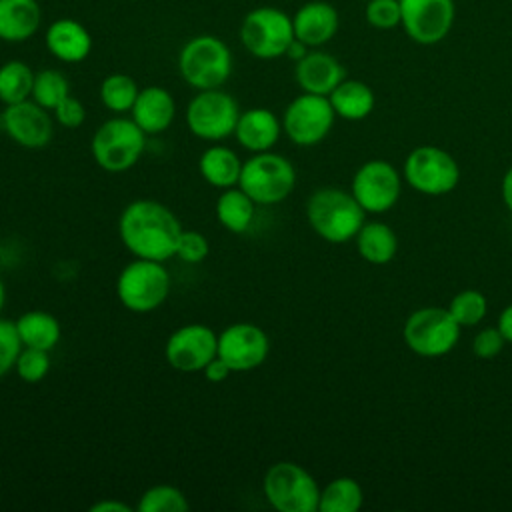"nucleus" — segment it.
<instances>
[{
    "instance_id": "obj_25",
    "label": "nucleus",
    "mask_w": 512,
    "mask_h": 512,
    "mask_svg": "<svg viewBox=\"0 0 512 512\" xmlns=\"http://www.w3.org/2000/svg\"><path fill=\"white\" fill-rule=\"evenodd\" d=\"M328 100L336 116L344 120H362L374 108V92L362 80L344 78L330 94Z\"/></svg>"
},
{
    "instance_id": "obj_6",
    "label": "nucleus",
    "mask_w": 512,
    "mask_h": 512,
    "mask_svg": "<svg viewBox=\"0 0 512 512\" xmlns=\"http://www.w3.org/2000/svg\"><path fill=\"white\" fill-rule=\"evenodd\" d=\"M146 146V132L132 118H110L92 136V156L106 172L132 168Z\"/></svg>"
},
{
    "instance_id": "obj_4",
    "label": "nucleus",
    "mask_w": 512,
    "mask_h": 512,
    "mask_svg": "<svg viewBox=\"0 0 512 512\" xmlns=\"http://www.w3.org/2000/svg\"><path fill=\"white\" fill-rule=\"evenodd\" d=\"M296 186V170L292 162L270 150L256 152L242 164L238 188H242L256 204H278L286 200Z\"/></svg>"
},
{
    "instance_id": "obj_15",
    "label": "nucleus",
    "mask_w": 512,
    "mask_h": 512,
    "mask_svg": "<svg viewBox=\"0 0 512 512\" xmlns=\"http://www.w3.org/2000/svg\"><path fill=\"white\" fill-rule=\"evenodd\" d=\"M218 354V336L210 326L186 324L174 330L164 348L168 364L178 372H200Z\"/></svg>"
},
{
    "instance_id": "obj_5",
    "label": "nucleus",
    "mask_w": 512,
    "mask_h": 512,
    "mask_svg": "<svg viewBox=\"0 0 512 512\" xmlns=\"http://www.w3.org/2000/svg\"><path fill=\"white\" fill-rule=\"evenodd\" d=\"M116 294L124 308L146 314L164 304L170 294V274L164 262L134 258L116 280Z\"/></svg>"
},
{
    "instance_id": "obj_9",
    "label": "nucleus",
    "mask_w": 512,
    "mask_h": 512,
    "mask_svg": "<svg viewBox=\"0 0 512 512\" xmlns=\"http://www.w3.org/2000/svg\"><path fill=\"white\" fill-rule=\"evenodd\" d=\"M460 324L448 308H420L404 324V340L412 352L426 358L448 354L460 336Z\"/></svg>"
},
{
    "instance_id": "obj_18",
    "label": "nucleus",
    "mask_w": 512,
    "mask_h": 512,
    "mask_svg": "<svg viewBox=\"0 0 512 512\" xmlns=\"http://www.w3.org/2000/svg\"><path fill=\"white\" fill-rule=\"evenodd\" d=\"M294 78L302 92L328 96L346 78V70L332 54L312 50L296 62Z\"/></svg>"
},
{
    "instance_id": "obj_43",
    "label": "nucleus",
    "mask_w": 512,
    "mask_h": 512,
    "mask_svg": "<svg viewBox=\"0 0 512 512\" xmlns=\"http://www.w3.org/2000/svg\"><path fill=\"white\" fill-rule=\"evenodd\" d=\"M498 330L502 332L506 342H512V304H508L498 318Z\"/></svg>"
},
{
    "instance_id": "obj_41",
    "label": "nucleus",
    "mask_w": 512,
    "mask_h": 512,
    "mask_svg": "<svg viewBox=\"0 0 512 512\" xmlns=\"http://www.w3.org/2000/svg\"><path fill=\"white\" fill-rule=\"evenodd\" d=\"M204 376H206V380H210V382H214V384H218V382H224L230 374H232V370H230V366L216 354L206 366H204Z\"/></svg>"
},
{
    "instance_id": "obj_29",
    "label": "nucleus",
    "mask_w": 512,
    "mask_h": 512,
    "mask_svg": "<svg viewBox=\"0 0 512 512\" xmlns=\"http://www.w3.org/2000/svg\"><path fill=\"white\" fill-rule=\"evenodd\" d=\"M362 488L354 478H334L320 490V512H356L362 506Z\"/></svg>"
},
{
    "instance_id": "obj_3",
    "label": "nucleus",
    "mask_w": 512,
    "mask_h": 512,
    "mask_svg": "<svg viewBox=\"0 0 512 512\" xmlns=\"http://www.w3.org/2000/svg\"><path fill=\"white\" fill-rule=\"evenodd\" d=\"M178 70L184 82L196 90L220 88L232 74V52L218 36L200 34L182 46Z\"/></svg>"
},
{
    "instance_id": "obj_30",
    "label": "nucleus",
    "mask_w": 512,
    "mask_h": 512,
    "mask_svg": "<svg viewBox=\"0 0 512 512\" xmlns=\"http://www.w3.org/2000/svg\"><path fill=\"white\" fill-rule=\"evenodd\" d=\"M34 72L22 60H8L0 66V102L18 104L32 96Z\"/></svg>"
},
{
    "instance_id": "obj_42",
    "label": "nucleus",
    "mask_w": 512,
    "mask_h": 512,
    "mask_svg": "<svg viewBox=\"0 0 512 512\" xmlns=\"http://www.w3.org/2000/svg\"><path fill=\"white\" fill-rule=\"evenodd\" d=\"M90 512H132V508L120 500H100L90 506Z\"/></svg>"
},
{
    "instance_id": "obj_39",
    "label": "nucleus",
    "mask_w": 512,
    "mask_h": 512,
    "mask_svg": "<svg viewBox=\"0 0 512 512\" xmlns=\"http://www.w3.org/2000/svg\"><path fill=\"white\" fill-rule=\"evenodd\" d=\"M504 336L502 332L496 328H482L474 340H472V350L478 358H494L502 352L504 348Z\"/></svg>"
},
{
    "instance_id": "obj_45",
    "label": "nucleus",
    "mask_w": 512,
    "mask_h": 512,
    "mask_svg": "<svg viewBox=\"0 0 512 512\" xmlns=\"http://www.w3.org/2000/svg\"><path fill=\"white\" fill-rule=\"evenodd\" d=\"M308 54V46L304 44V42H300L298 38H294L292 42H290V46H288V50H286V54L284 56H288V58H292V60H300L302 56H306Z\"/></svg>"
},
{
    "instance_id": "obj_38",
    "label": "nucleus",
    "mask_w": 512,
    "mask_h": 512,
    "mask_svg": "<svg viewBox=\"0 0 512 512\" xmlns=\"http://www.w3.org/2000/svg\"><path fill=\"white\" fill-rule=\"evenodd\" d=\"M208 250H210V246H208V240L204 234H200L196 230H182L178 246H176V256L182 262L198 264L208 256Z\"/></svg>"
},
{
    "instance_id": "obj_24",
    "label": "nucleus",
    "mask_w": 512,
    "mask_h": 512,
    "mask_svg": "<svg viewBox=\"0 0 512 512\" xmlns=\"http://www.w3.org/2000/svg\"><path fill=\"white\" fill-rule=\"evenodd\" d=\"M200 176L214 188H232L240 180L242 162L238 154L228 146H210L198 160Z\"/></svg>"
},
{
    "instance_id": "obj_10",
    "label": "nucleus",
    "mask_w": 512,
    "mask_h": 512,
    "mask_svg": "<svg viewBox=\"0 0 512 512\" xmlns=\"http://www.w3.org/2000/svg\"><path fill=\"white\" fill-rule=\"evenodd\" d=\"M240 118L238 102L220 88L198 90L186 108V124L196 138L224 140L234 134Z\"/></svg>"
},
{
    "instance_id": "obj_20",
    "label": "nucleus",
    "mask_w": 512,
    "mask_h": 512,
    "mask_svg": "<svg viewBox=\"0 0 512 512\" xmlns=\"http://www.w3.org/2000/svg\"><path fill=\"white\" fill-rule=\"evenodd\" d=\"M130 114L146 134H160L170 128L176 116V102L166 88L148 86L138 92Z\"/></svg>"
},
{
    "instance_id": "obj_44",
    "label": "nucleus",
    "mask_w": 512,
    "mask_h": 512,
    "mask_svg": "<svg viewBox=\"0 0 512 512\" xmlns=\"http://www.w3.org/2000/svg\"><path fill=\"white\" fill-rule=\"evenodd\" d=\"M502 198L506 208L512 212V166L506 170L504 178H502Z\"/></svg>"
},
{
    "instance_id": "obj_36",
    "label": "nucleus",
    "mask_w": 512,
    "mask_h": 512,
    "mask_svg": "<svg viewBox=\"0 0 512 512\" xmlns=\"http://www.w3.org/2000/svg\"><path fill=\"white\" fill-rule=\"evenodd\" d=\"M22 348L24 346L18 336L16 324L6 318H0V378L14 370L16 358Z\"/></svg>"
},
{
    "instance_id": "obj_35",
    "label": "nucleus",
    "mask_w": 512,
    "mask_h": 512,
    "mask_svg": "<svg viewBox=\"0 0 512 512\" xmlns=\"http://www.w3.org/2000/svg\"><path fill=\"white\" fill-rule=\"evenodd\" d=\"M14 370L18 374L20 380L28 382V384H36L40 380L46 378V374L50 372V356L48 350H40V348H28L24 346L16 358Z\"/></svg>"
},
{
    "instance_id": "obj_21",
    "label": "nucleus",
    "mask_w": 512,
    "mask_h": 512,
    "mask_svg": "<svg viewBox=\"0 0 512 512\" xmlns=\"http://www.w3.org/2000/svg\"><path fill=\"white\" fill-rule=\"evenodd\" d=\"M44 40L48 52L68 64L82 62L92 50L90 32L78 20L72 18H60L52 22L46 30Z\"/></svg>"
},
{
    "instance_id": "obj_2",
    "label": "nucleus",
    "mask_w": 512,
    "mask_h": 512,
    "mask_svg": "<svg viewBox=\"0 0 512 512\" xmlns=\"http://www.w3.org/2000/svg\"><path fill=\"white\" fill-rule=\"evenodd\" d=\"M364 208L352 192L326 186L312 192L306 202V218L312 230L332 244H344L356 238L362 228Z\"/></svg>"
},
{
    "instance_id": "obj_22",
    "label": "nucleus",
    "mask_w": 512,
    "mask_h": 512,
    "mask_svg": "<svg viewBox=\"0 0 512 512\" xmlns=\"http://www.w3.org/2000/svg\"><path fill=\"white\" fill-rule=\"evenodd\" d=\"M282 132V124L278 116L268 108H250L240 112L234 136L238 144L250 152H266L270 150Z\"/></svg>"
},
{
    "instance_id": "obj_7",
    "label": "nucleus",
    "mask_w": 512,
    "mask_h": 512,
    "mask_svg": "<svg viewBox=\"0 0 512 512\" xmlns=\"http://www.w3.org/2000/svg\"><path fill=\"white\" fill-rule=\"evenodd\" d=\"M264 496L280 512H316L320 488L312 474L296 462L272 464L262 480Z\"/></svg>"
},
{
    "instance_id": "obj_26",
    "label": "nucleus",
    "mask_w": 512,
    "mask_h": 512,
    "mask_svg": "<svg viewBox=\"0 0 512 512\" xmlns=\"http://www.w3.org/2000/svg\"><path fill=\"white\" fill-rule=\"evenodd\" d=\"M22 346L52 350L60 342V322L44 310H28L14 322Z\"/></svg>"
},
{
    "instance_id": "obj_1",
    "label": "nucleus",
    "mask_w": 512,
    "mask_h": 512,
    "mask_svg": "<svg viewBox=\"0 0 512 512\" xmlns=\"http://www.w3.org/2000/svg\"><path fill=\"white\" fill-rule=\"evenodd\" d=\"M122 244L136 258L166 262L176 256L182 226L174 212L156 200H134L118 218Z\"/></svg>"
},
{
    "instance_id": "obj_46",
    "label": "nucleus",
    "mask_w": 512,
    "mask_h": 512,
    "mask_svg": "<svg viewBox=\"0 0 512 512\" xmlns=\"http://www.w3.org/2000/svg\"><path fill=\"white\" fill-rule=\"evenodd\" d=\"M4 300H6V288H4V282H2V278H0V312H2V308H4Z\"/></svg>"
},
{
    "instance_id": "obj_13",
    "label": "nucleus",
    "mask_w": 512,
    "mask_h": 512,
    "mask_svg": "<svg viewBox=\"0 0 512 512\" xmlns=\"http://www.w3.org/2000/svg\"><path fill=\"white\" fill-rule=\"evenodd\" d=\"M454 0H400V26L416 44H438L452 30Z\"/></svg>"
},
{
    "instance_id": "obj_16",
    "label": "nucleus",
    "mask_w": 512,
    "mask_h": 512,
    "mask_svg": "<svg viewBox=\"0 0 512 512\" xmlns=\"http://www.w3.org/2000/svg\"><path fill=\"white\" fill-rule=\"evenodd\" d=\"M270 352L266 332L250 322H236L218 334V356L232 372H248L258 368Z\"/></svg>"
},
{
    "instance_id": "obj_8",
    "label": "nucleus",
    "mask_w": 512,
    "mask_h": 512,
    "mask_svg": "<svg viewBox=\"0 0 512 512\" xmlns=\"http://www.w3.org/2000/svg\"><path fill=\"white\" fill-rule=\"evenodd\" d=\"M240 40L254 58H280L294 40L292 18L280 8L258 6L244 16L240 24Z\"/></svg>"
},
{
    "instance_id": "obj_27",
    "label": "nucleus",
    "mask_w": 512,
    "mask_h": 512,
    "mask_svg": "<svg viewBox=\"0 0 512 512\" xmlns=\"http://www.w3.org/2000/svg\"><path fill=\"white\" fill-rule=\"evenodd\" d=\"M356 248L370 264H386L396 256L398 238L384 222H364L356 234Z\"/></svg>"
},
{
    "instance_id": "obj_11",
    "label": "nucleus",
    "mask_w": 512,
    "mask_h": 512,
    "mask_svg": "<svg viewBox=\"0 0 512 512\" xmlns=\"http://www.w3.org/2000/svg\"><path fill=\"white\" fill-rule=\"evenodd\" d=\"M404 178L422 194L442 196L456 188L460 168L446 150L436 146H418L404 162Z\"/></svg>"
},
{
    "instance_id": "obj_32",
    "label": "nucleus",
    "mask_w": 512,
    "mask_h": 512,
    "mask_svg": "<svg viewBox=\"0 0 512 512\" xmlns=\"http://www.w3.org/2000/svg\"><path fill=\"white\" fill-rule=\"evenodd\" d=\"M70 94V84L60 70L46 68L34 74L32 100L46 110H54Z\"/></svg>"
},
{
    "instance_id": "obj_12",
    "label": "nucleus",
    "mask_w": 512,
    "mask_h": 512,
    "mask_svg": "<svg viewBox=\"0 0 512 512\" xmlns=\"http://www.w3.org/2000/svg\"><path fill=\"white\" fill-rule=\"evenodd\" d=\"M336 112L328 96L302 92L284 110L282 130L298 146H314L326 138Z\"/></svg>"
},
{
    "instance_id": "obj_28",
    "label": "nucleus",
    "mask_w": 512,
    "mask_h": 512,
    "mask_svg": "<svg viewBox=\"0 0 512 512\" xmlns=\"http://www.w3.org/2000/svg\"><path fill=\"white\" fill-rule=\"evenodd\" d=\"M254 206L256 202L242 188H224L216 200V218L228 232L242 234L254 220Z\"/></svg>"
},
{
    "instance_id": "obj_33",
    "label": "nucleus",
    "mask_w": 512,
    "mask_h": 512,
    "mask_svg": "<svg viewBox=\"0 0 512 512\" xmlns=\"http://www.w3.org/2000/svg\"><path fill=\"white\" fill-rule=\"evenodd\" d=\"M188 508L190 504L184 492L168 484H156L148 488L138 502L140 512H186Z\"/></svg>"
},
{
    "instance_id": "obj_31",
    "label": "nucleus",
    "mask_w": 512,
    "mask_h": 512,
    "mask_svg": "<svg viewBox=\"0 0 512 512\" xmlns=\"http://www.w3.org/2000/svg\"><path fill=\"white\" fill-rule=\"evenodd\" d=\"M140 88L136 80L128 74H110L100 84V100L102 104L116 114L130 112Z\"/></svg>"
},
{
    "instance_id": "obj_17",
    "label": "nucleus",
    "mask_w": 512,
    "mask_h": 512,
    "mask_svg": "<svg viewBox=\"0 0 512 512\" xmlns=\"http://www.w3.org/2000/svg\"><path fill=\"white\" fill-rule=\"evenodd\" d=\"M0 128L10 140L28 150L44 148L54 134V122L48 110L34 100L8 104L0 114Z\"/></svg>"
},
{
    "instance_id": "obj_37",
    "label": "nucleus",
    "mask_w": 512,
    "mask_h": 512,
    "mask_svg": "<svg viewBox=\"0 0 512 512\" xmlns=\"http://www.w3.org/2000/svg\"><path fill=\"white\" fill-rule=\"evenodd\" d=\"M366 20L378 30L400 26V0H370L366 4Z\"/></svg>"
},
{
    "instance_id": "obj_23",
    "label": "nucleus",
    "mask_w": 512,
    "mask_h": 512,
    "mask_svg": "<svg viewBox=\"0 0 512 512\" xmlns=\"http://www.w3.org/2000/svg\"><path fill=\"white\" fill-rule=\"evenodd\" d=\"M42 22L36 0H0V40L24 42L34 36Z\"/></svg>"
},
{
    "instance_id": "obj_14",
    "label": "nucleus",
    "mask_w": 512,
    "mask_h": 512,
    "mask_svg": "<svg viewBox=\"0 0 512 512\" xmlns=\"http://www.w3.org/2000/svg\"><path fill=\"white\" fill-rule=\"evenodd\" d=\"M350 192L364 208V212L382 214L390 210L400 198V174L390 162L368 160L356 170Z\"/></svg>"
},
{
    "instance_id": "obj_40",
    "label": "nucleus",
    "mask_w": 512,
    "mask_h": 512,
    "mask_svg": "<svg viewBox=\"0 0 512 512\" xmlns=\"http://www.w3.org/2000/svg\"><path fill=\"white\" fill-rule=\"evenodd\" d=\"M54 116H56V122L64 128H78L84 118H86V110H84V104L74 98V96H66L56 108H54Z\"/></svg>"
},
{
    "instance_id": "obj_19",
    "label": "nucleus",
    "mask_w": 512,
    "mask_h": 512,
    "mask_svg": "<svg viewBox=\"0 0 512 512\" xmlns=\"http://www.w3.org/2000/svg\"><path fill=\"white\" fill-rule=\"evenodd\" d=\"M292 26L294 38L304 42L308 48H318L330 42L338 32V12L328 2L312 0L296 10Z\"/></svg>"
},
{
    "instance_id": "obj_34",
    "label": "nucleus",
    "mask_w": 512,
    "mask_h": 512,
    "mask_svg": "<svg viewBox=\"0 0 512 512\" xmlns=\"http://www.w3.org/2000/svg\"><path fill=\"white\" fill-rule=\"evenodd\" d=\"M448 310L460 326H476L486 316L488 304L478 290H462L450 300Z\"/></svg>"
}]
</instances>
